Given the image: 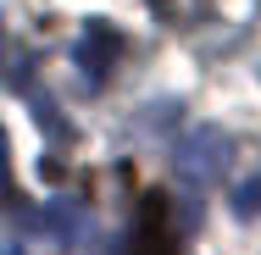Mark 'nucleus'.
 <instances>
[{
    "mask_svg": "<svg viewBox=\"0 0 261 255\" xmlns=\"http://www.w3.org/2000/svg\"><path fill=\"white\" fill-rule=\"evenodd\" d=\"M0 255H22V250H17V244H0Z\"/></svg>",
    "mask_w": 261,
    "mask_h": 255,
    "instance_id": "nucleus-6",
    "label": "nucleus"
},
{
    "mask_svg": "<svg viewBox=\"0 0 261 255\" xmlns=\"http://www.w3.org/2000/svg\"><path fill=\"white\" fill-rule=\"evenodd\" d=\"M122 50H128V39H122L111 22L95 17V22H89V34H84V45H78V67H84V78L100 89L106 78H111V67L122 61Z\"/></svg>",
    "mask_w": 261,
    "mask_h": 255,
    "instance_id": "nucleus-3",
    "label": "nucleus"
},
{
    "mask_svg": "<svg viewBox=\"0 0 261 255\" xmlns=\"http://www.w3.org/2000/svg\"><path fill=\"white\" fill-rule=\"evenodd\" d=\"M156 6H161V0H156Z\"/></svg>",
    "mask_w": 261,
    "mask_h": 255,
    "instance_id": "nucleus-7",
    "label": "nucleus"
},
{
    "mask_svg": "<svg viewBox=\"0 0 261 255\" xmlns=\"http://www.w3.org/2000/svg\"><path fill=\"white\" fill-rule=\"evenodd\" d=\"M128 255H178V216H172V200L161 189H150L134 211Z\"/></svg>",
    "mask_w": 261,
    "mask_h": 255,
    "instance_id": "nucleus-1",
    "label": "nucleus"
},
{
    "mask_svg": "<svg viewBox=\"0 0 261 255\" xmlns=\"http://www.w3.org/2000/svg\"><path fill=\"white\" fill-rule=\"evenodd\" d=\"M228 161H233V139H228L222 128H195V133L178 145V172H184L189 183H217V178L228 172Z\"/></svg>",
    "mask_w": 261,
    "mask_h": 255,
    "instance_id": "nucleus-2",
    "label": "nucleus"
},
{
    "mask_svg": "<svg viewBox=\"0 0 261 255\" xmlns=\"http://www.w3.org/2000/svg\"><path fill=\"white\" fill-rule=\"evenodd\" d=\"M17 200H22V194L11 189V161H6V133H0V205L17 211Z\"/></svg>",
    "mask_w": 261,
    "mask_h": 255,
    "instance_id": "nucleus-5",
    "label": "nucleus"
},
{
    "mask_svg": "<svg viewBox=\"0 0 261 255\" xmlns=\"http://www.w3.org/2000/svg\"><path fill=\"white\" fill-rule=\"evenodd\" d=\"M233 211H239V216H261V172L250 178V183L233 189Z\"/></svg>",
    "mask_w": 261,
    "mask_h": 255,
    "instance_id": "nucleus-4",
    "label": "nucleus"
}]
</instances>
